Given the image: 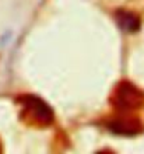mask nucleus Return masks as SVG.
Here are the masks:
<instances>
[{
  "instance_id": "1",
  "label": "nucleus",
  "mask_w": 144,
  "mask_h": 154,
  "mask_svg": "<svg viewBox=\"0 0 144 154\" xmlns=\"http://www.w3.org/2000/svg\"><path fill=\"white\" fill-rule=\"evenodd\" d=\"M18 105H20V118L21 121L28 126L44 129L49 128L55 121V114L46 101H44L38 95L25 94L18 97Z\"/></svg>"
},
{
  "instance_id": "2",
  "label": "nucleus",
  "mask_w": 144,
  "mask_h": 154,
  "mask_svg": "<svg viewBox=\"0 0 144 154\" xmlns=\"http://www.w3.org/2000/svg\"><path fill=\"white\" fill-rule=\"evenodd\" d=\"M144 102V93L130 81H120L111 94V104L118 112H132Z\"/></svg>"
},
{
  "instance_id": "3",
  "label": "nucleus",
  "mask_w": 144,
  "mask_h": 154,
  "mask_svg": "<svg viewBox=\"0 0 144 154\" xmlns=\"http://www.w3.org/2000/svg\"><path fill=\"white\" fill-rule=\"evenodd\" d=\"M106 126L113 133L123 134V136H134L143 130L141 122L136 116L129 115V112H119V115L109 119Z\"/></svg>"
},
{
  "instance_id": "4",
  "label": "nucleus",
  "mask_w": 144,
  "mask_h": 154,
  "mask_svg": "<svg viewBox=\"0 0 144 154\" xmlns=\"http://www.w3.org/2000/svg\"><path fill=\"white\" fill-rule=\"evenodd\" d=\"M115 20L124 32H136L140 29V18L133 11L118 10L115 13Z\"/></svg>"
},
{
  "instance_id": "5",
  "label": "nucleus",
  "mask_w": 144,
  "mask_h": 154,
  "mask_svg": "<svg viewBox=\"0 0 144 154\" xmlns=\"http://www.w3.org/2000/svg\"><path fill=\"white\" fill-rule=\"evenodd\" d=\"M0 151H2V142H0Z\"/></svg>"
}]
</instances>
